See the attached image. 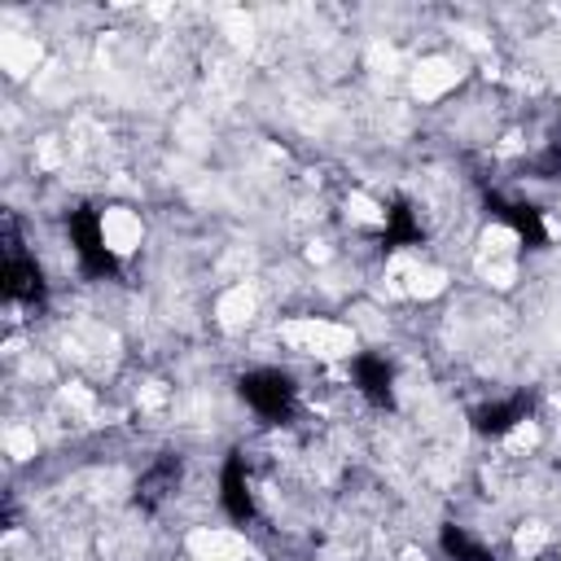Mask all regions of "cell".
Masks as SVG:
<instances>
[{"mask_svg": "<svg viewBox=\"0 0 561 561\" xmlns=\"http://www.w3.org/2000/svg\"><path fill=\"white\" fill-rule=\"evenodd\" d=\"M96 245L114 263H127L131 254H140V245H145V219H140V210L136 206H123V202L101 206L96 210Z\"/></svg>", "mask_w": 561, "mask_h": 561, "instance_id": "1", "label": "cell"}, {"mask_svg": "<svg viewBox=\"0 0 561 561\" xmlns=\"http://www.w3.org/2000/svg\"><path fill=\"white\" fill-rule=\"evenodd\" d=\"M465 83V61L451 57V53H425L416 57V66L408 70V88L421 105H434L443 96H451L456 88Z\"/></svg>", "mask_w": 561, "mask_h": 561, "instance_id": "2", "label": "cell"}, {"mask_svg": "<svg viewBox=\"0 0 561 561\" xmlns=\"http://www.w3.org/2000/svg\"><path fill=\"white\" fill-rule=\"evenodd\" d=\"M557 215H561V210H557Z\"/></svg>", "mask_w": 561, "mask_h": 561, "instance_id": "3", "label": "cell"}]
</instances>
